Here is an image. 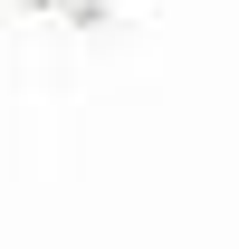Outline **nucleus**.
Wrapping results in <instances>:
<instances>
[]
</instances>
